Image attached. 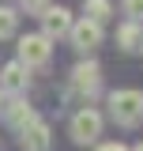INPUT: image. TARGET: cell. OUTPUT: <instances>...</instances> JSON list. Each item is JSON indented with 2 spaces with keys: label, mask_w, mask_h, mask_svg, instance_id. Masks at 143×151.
I'll return each mask as SVG.
<instances>
[{
  "label": "cell",
  "mask_w": 143,
  "mask_h": 151,
  "mask_svg": "<svg viewBox=\"0 0 143 151\" xmlns=\"http://www.w3.org/2000/svg\"><path fill=\"white\" fill-rule=\"evenodd\" d=\"M109 117L124 129H136L143 121V91L136 87H121V91L109 94Z\"/></svg>",
  "instance_id": "cell-1"
},
{
  "label": "cell",
  "mask_w": 143,
  "mask_h": 151,
  "mask_svg": "<svg viewBox=\"0 0 143 151\" xmlns=\"http://www.w3.org/2000/svg\"><path fill=\"white\" fill-rule=\"evenodd\" d=\"M49 57H53V38H45V34H23L19 38V64L45 68Z\"/></svg>",
  "instance_id": "cell-2"
},
{
  "label": "cell",
  "mask_w": 143,
  "mask_h": 151,
  "mask_svg": "<svg viewBox=\"0 0 143 151\" xmlns=\"http://www.w3.org/2000/svg\"><path fill=\"white\" fill-rule=\"evenodd\" d=\"M68 38H72V45H75L79 53H94V49L102 45V23H94V19L83 15L79 23H72Z\"/></svg>",
  "instance_id": "cell-3"
},
{
  "label": "cell",
  "mask_w": 143,
  "mask_h": 151,
  "mask_svg": "<svg viewBox=\"0 0 143 151\" xmlns=\"http://www.w3.org/2000/svg\"><path fill=\"white\" fill-rule=\"evenodd\" d=\"M98 136H102V113L98 110L87 106V110H79L72 117V140L75 144H94Z\"/></svg>",
  "instance_id": "cell-4"
},
{
  "label": "cell",
  "mask_w": 143,
  "mask_h": 151,
  "mask_svg": "<svg viewBox=\"0 0 143 151\" xmlns=\"http://www.w3.org/2000/svg\"><path fill=\"white\" fill-rule=\"evenodd\" d=\"M72 87L83 91L87 98H94L98 87H102V64H98V60H79V64L72 68Z\"/></svg>",
  "instance_id": "cell-5"
},
{
  "label": "cell",
  "mask_w": 143,
  "mask_h": 151,
  "mask_svg": "<svg viewBox=\"0 0 143 151\" xmlns=\"http://www.w3.org/2000/svg\"><path fill=\"white\" fill-rule=\"evenodd\" d=\"M38 19H41V34L45 38H64L72 30V12L68 8H49V4H45Z\"/></svg>",
  "instance_id": "cell-6"
},
{
  "label": "cell",
  "mask_w": 143,
  "mask_h": 151,
  "mask_svg": "<svg viewBox=\"0 0 143 151\" xmlns=\"http://www.w3.org/2000/svg\"><path fill=\"white\" fill-rule=\"evenodd\" d=\"M19 144H23V151H49L53 147V132H49V125H45L41 117H34V121L23 129Z\"/></svg>",
  "instance_id": "cell-7"
},
{
  "label": "cell",
  "mask_w": 143,
  "mask_h": 151,
  "mask_svg": "<svg viewBox=\"0 0 143 151\" xmlns=\"http://www.w3.org/2000/svg\"><path fill=\"white\" fill-rule=\"evenodd\" d=\"M38 113H34V106H30V102H26V98H15V102H4V121H8V125H11V129H26V125H30V121H34Z\"/></svg>",
  "instance_id": "cell-8"
},
{
  "label": "cell",
  "mask_w": 143,
  "mask_h": 151,
  "mask_svg": "<svg viewBox=\"0 0 143 151\" xmlns=\"http://www.w3.org/2000/svg\"><path fill=\"white\" fill-rule=\"evenodd\" d=\"M0 91H4V94L26 91V64H19V60L4 64V68H0Z\"/></svg>",
  "instance_id": "cell-9"
},
{
  "label": "cell",
  "mask_w": 143,
  "mask_h": 151,
  "mask_svg": "<svg viewBox=\"0 0 143 151\" xmlns=\"http://www.w3.org/2000/svg\"><path fill=\"white\" fill-rule=\"evenodd\" d=\"M117 45H121L124 53H132V49L139 45V23H132V19H128L124 27L117 30Z\"/></svg>",
  "instance_id": "cell-10"
},
{
  "label": "cell",
  "mask_w": 143,
  "mask_h": 151,
  "mask_svg": "<svg viewBox=\"0 0 143 151\" xmlns=\"http://www.w3.org/2000/svg\"><path fill=\"white\" fill-rule=\"evenodd\" d=\"M83 12H87V19H94V23H106V19L113 15V4H109V0H83Z\"/></svg>",
  "instance_id": "cell-11"
},
{
  "label": "cell",
  "mask_w": 143,
  "mask_h": 151,
  "mask_svg": "<svg viewBox=\"0 0 143 151\" xmlns=\"http://www.w3.org/2000/svg\"><path fill=\"white\" fill-rule=\"evenodd\" d=\"M15 27H19V12L15 8H0V42L15 34Z\"/></svg>",
  "instance_id": "cell-12"
},
{
  "label": "cell",
  "mask_w": 143,
  "mask_h": 151,
  "mask_svg": "<svg viewBox=\"0 0 143 151\" xmlns=\"http://www.w3.org/2000/svg\"><path fill=\"white\" fill-rule=\"evenodd\" d=\"M121 8H124V15L132 19V23L143 19V0H121Z\"/></svg>",
  "instance_id": "cell-13"
},
{
  "label": "cell",
  "mask_w": 143,
  "mask_h": 151,
  "mask_svg": "<svg viewBox=\"0 0 143 151\" xmlns=\"http://www.w3.org/2000/svg\"><path fill=\"white\" fill-rule=\"evenodd\" d=\"M45 4H49V0H23V8H26V12H41Z\"/></svg>",
  "instance_id": "cell-14"
},
{
  "label": "cell",
  "mask_w": 143,
  "mask_h": 151,
  "mask_svg": "<svg viewBox=\"0 0 143 151\" xmlns=\"http://www.w3.org/2000/svg\"><path fill=\"white\" fill-rule=\"evenodd\" d=\"M94 151H128V147H124V144H117V140H113V144H98Z\"/></svg>",
  "instance_id": "cell-15"
},
{
  "label": "cell",
  "mask_w": 143,
  "mask_h": 151,
  "mask_svg": "<svg viewBox=\"0 0 143 151\" xmlns=\"http://www.w3.org/2000/svg\"><path fill=\"white\" fill-rule=\"evenodd\" d=\"M136 49H139V53H143V30H139V45H136Z\"/></svg>",
  "instance_id": "cell-16"
},
{
  "label": "cell",
  "mask_w": 143,
  "mask_h": 151,
  "mask_svg": "<svg viewBox=\"0 0 143 151\" xmlns=\"http://www.w3.org/2000/svg\"><path fill=\"white\" fill-rule=\"evenodd\" d=\"M0 113H4V91H0Z\"/></svg>",
  "instance_id": "cell-17"
},
{
  "label": "cell",
  "mask_w": 143,
  "mask_h": 151,
  "mask_svg": "<svg viewBox=\"0 0 143 151\" xmlns=\"http://www.w3.org/2000/svg\"><path fill=\"white\" fill-rule=\"evenodd\" d=\"M128 151H143V144H136V147H128Z\"/></svg>",
  "instance_id": "cell-18"
}]
</instances>
